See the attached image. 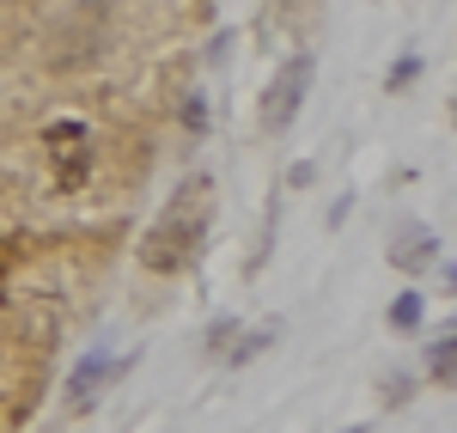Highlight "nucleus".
<instances>
[{"mask_svg": "<svg viewBox=\"0 0 457 433\" xmlns=\"http://www.w3.org/2000/svg\"><path fill=\"white\" fill-rule=\"evenodd\" d=\"M202 232H208V183L195 178V183H183L171 196V208L153 220V232L141 238V262L153 275H177V269H189Z\"/></svg>", "mask_w": 457, "mask_h": 433, "instance_id": "f257e3e1", "label": "nucleus"}, {"mask_svg": "<svg viewBox=\"0 0 457 433\" xmlns=\"http://www.w3.org/2000/svg\"><path fill=\"white\" fill-rule=\"evenodd\" d=\"M43 153H49V171H55V189H79V183L92 178V129L86 122H49L43 129Z\"/></svg>", "mask_w": 457, "mask_h": 433, "instance_id": "f03ea898", "label": "nucleus"}, {"mask_svg": "<svg viewBox=\"0 0 457 433\" xmlns=\"http://www.w3.org/2000/svg\"><path fill=\"white\" fill-rule=\"evenodd\" d=\"M305 86H312V55H293V62L275 73V86L262 92V129H269V135H287V129H293V116L305 104Z\"/></svg>", "mask_w": 457, "mask_h": 433, "instance_id": "7ed1b4c3", "label": "nucleus"}, {"mask_svg": "<svg viewBox=\"0 0 457 433\" xmlns=\"http://www.w3.org/2000/svg\"><path fill=\"white\" fill-rule=\"evenodd\" d=\"M122 366H129V361H110V354H86V361L73 366V379H68V409H86V403L98 397V391H104V385L116 379V372H122Z\"/></svg>", "mask_w": 457, "mask_h": 433, "instance_id": "20e7f679", "label": "nucleus"}, {"mask_svg": "<svg viewBox=\"0 0 457 433\" xmlns=\"http://www.w3.org/2000/svg\"><path fill=\"white\" fill-rule=\"evenodd\" d=\"M433 256H439V238H433L427 226H409V232H403V245L390 251V262H396V269H427Z\"/></svg>", "mask_w": 457, "mask_h": 433, "instance_id": "39448f33", "label": "nucleus"}, {"mask_svg": "<svg viewBox=\"0 0 457 433\" xmlns=\"http://www.w3.org/2000/svg\"><path fill=\"white\" fill-rule=\"evenodd\" d=\"M452 342H457V336L445 329V336H439V342L427 348V372H433L439 385H452V372H457V348H452Z\"/></svg>", "mask_w": 457, "mask_h": 433, "instance_id": "423d86ee", "label": "nucleus"}, {"mask_svg": "<svg viewBox=\"0 0 457 433\" xmlns=\"http://www.w3.org/2000/svg\"><path fill=\"white\" fill-rule=\"evenodd\" d=\"M390 324H396V329H415V324H421V293H403V299L390 305Z\"/></svg>", "mask_w": 457, "mask_h": 433, "instance_id": "0eeeda50", "label": "nucleus"}, {"mask_svg": "<svg viewBox=\"0 0 457 433\" xmlns=\"http://www.w3.org/2000/svg\"><path fill=\"white\" fill-rule=\"evenodd\" d=\"M183 122H189V129H208V104H202V98H195V92H189V98H183Z\"/></svg>", "mask_w": 457, "mask_h": 433, "instance_id": "6e6552de", "label": "nucleus"}, {"mask_svg": "<svg viewBox=\"0 0 457 433\" xmlns=\"http://www.w3.org/2000/svg\"><path fill=\"white\" fill-rule=\"evenodd\" d=\"M348 433H360V428H348Z\"/></svg>", "mask_w": 457, "mask_h": 433, "instance_id": "1a4fd4ad", "label": "nucleus"}]
</instances>
